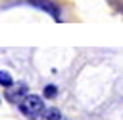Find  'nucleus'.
I'll use <instances>...</instances> for the list:
<instances>
[{"label": "nucleus", "instance_id": "1", "mask_svg": "<svg viewBox=\"0 0 123 120\" xmlns=\"http://www.w3.org/2000/svg\"><path fill=\"white\" fill-rule=\"evenodd\" d=\"M19 110L29 118H37V116H40L44 112V101L38 95H27L19 103Z\"/></svg>", "mask_w": 123, "mask_h": 120}, {"label": "nucleus", "instance_id": "2", "mask_svg": "<svg viewBox=\"0 0 123 120\" xmlns=\"http://www.w3.org/2000/svg\"><path fill=\"white\" fill-rule=\"evenodd\" d=\"M27 4H31L33 8H38L46 14H50L56 21H62V10L54 0H27Z\"/></svg>", "mask_w": 123, "mask_h": 120}, {"label": "nucleus", "instance_id": "3", "mask_svg": "<svg viewBox=\"0 0 123 120\" xmlns=\"http://www.w3.org/2000/svg\"><path fill=\"white\" fill-rule=\"evenodd\" d=\"M27 97V85H19V87H8V91H6V99L8 101H12V103H21L23 99Z\"/></svg>", "mask_w": 123, "mask_h": 120}, {"label": "nucleus", "instance_id": "4", "mask_svg": "<svg viewBox=\"0 0 123 120\" xmlns=\"http://www.w3.org/2000/svg\"><path fill=\"white\" fill-rule=\"evenodd\" d=\"M42 120H63V118H62V112L52 106V108H46L42 112Z\"/></svg>", "mask_w": 123, "mask_h": 120}, {"label": "nucleus", "instance_id": "5", "mask_svg": "<svg viewBox=\"0 0 123 120\" xmlns=\"http://www.w3.org/2000/svg\"><path fill=\"white\" fill-rule=\"evenodd\" d=\"M0 85H2V87H6V89L13 85V79H12V75H10L6 70H0Z\"/></svg>", "mask_w": 123, "mask_h": 120}, {"label": "nucleus", "instance_id": "6", "mask_svg": "<svg viewBox=\"0 0 123 120\" xmlns=\"http://www.w3.org/2000/svg\"><path fill=\"white\" fill-rule=\"evenodd\" d=\"M108 4H110L115 12H119V14L123 15V0H108Z\"/></svg>", "mask_w": 123, "mask_h": 120}, {"label": "nucleus", "instance_id": "7", "mask_svg": "<svg viewBox=\"0 0 123 120\" xmlns=\"http://www.w3.org/2000/svg\"><path fill=\"white\" fill-rule=\"evenodd\" d=\"M56 95H58V89H56V85H46V87H44V97L52 99V97H56Z\"/></svg>", "mask_w": 123, "mask_h": 120}]
</instances>
